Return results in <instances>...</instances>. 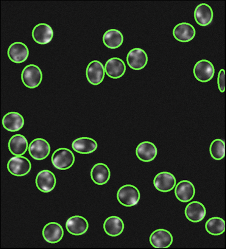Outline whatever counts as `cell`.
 <instances>
[{
	"instance_id": "obj_25",
	"label": "cell",
	"mask_w": 226,
	"mask_h": 249,
	"mask_svg": "<svg viewBox=\"0 0 226 249\" xmlns=\"http://www.w3.org/2000/svg\"><path fill=\"white\" fill-rule=\"evenodd\" d=\"M72 147L78 153L88 155L94 153L97 149V144L93 139L81 138L72 142Z\"/></svg>"
},
{
	"instance_id": "obj_29",
	"label": "cell",
	"mask_w": 226,
	"mask_h": 249,
	"mask_svg": "<svg viewBox=\"0 0 226 249\" xmlns=\"http://www.w3.org/2000/svg\"><path fill=\"white\" fill-rule=\"evenodd\" d=\"M211 158L216 160H222L225 156V142L222 139H215L212 142L210 149Z\"/></svg>"
},
{
	"instance_id": "obj_1",
	"label": "cell",
	"mask_w": 226,
	"mask_h": 249,
	"mask_svg": "<svg viewBox=\"0 0 226 249\" xmlns=\"http://www.w3.org/2000/svg\"><path fill=\"white\" fill-rule=\"evenodd\" d=\"M141 198L140 192L137 187L126 184L118 190L117 199L120 204L126 207H132L137 205Z\"/></svg>"
},
{
	"instance_id": "obj_18",
	"label": "cell",
	"mask_w": 226,
	"mask_h": 249,
	"mask_svg": "<svg viewBox=\"0 0 226 249\" xmlns=\"http://www.w3.org/2000/svg\"><path fill=\"white\" fill-rule=\"evenodd\" d=\"M44 239L47 242L57 243L62 240L64 236V230L59 223L51 222L44 226L43 231Z\"/></svg>"
},
{
	"instance_id": "obj_17",
	"label": "cell",
	"mask_w": 226,
	"mask_h": 249,
	"mask_svg": "<svg viewBox=\"0 0 226 249\" xmlns=\"http://www.w3.org/2000/svg\"><path fill=\"white\" fill-rule=\"evenodd\" d=\"M54 36V32L49 25L41 23L35 26L32 30V37L36 43L45 45L50 43Z\"/></svg>"
},
{
	"instance_id": "obj_15",
	"label": "cell",
	"mask_w": 226,
	"mask_h": 249,
	"mask_svg": "<svg viewBox=\"0 0 226 249\" xmlns=\"http://www.w3.org/2000/svg\"><path fill=\"white\" fill-rule=\"evenodd\" d=\"M175 194L178 200L183 203L189 202L193 199L196 194L194 184L188 180H182L177 184Z\"/></svg>"
},
{
	"instance_id": "obj_19",
	"label": "cell",
	"mask_w": 226,
	"mask_h": 249,
	"mask_svg": "<svg viewBox=\"0 0 226 249\" xmlns=\"http://www.w3.org/2000/svg\"><path fill=\"white\" fill-rule=\"evenodd\" d=\"M185 213L187 219L191 222L198 223L205 217L206 210L202 203L194 201L186 206Z\"/></svg>"
},
{
	"instance_id": "obj_9",
	"label": "cell",
	"mask_w": 226,
	"mask_h": 249,
	"mask_svg": "<svg viewBox=\"0 0 226 249\" xmlns=\"http://www.w3.org/2000/svg\"><path fill=\"white\" fill-rule=\"evenodd\" d=\"M35 183L41 192L49 193L54 189L57 179L54 173L49 170H44L38 173L35 179Z\"/></svg>"
},
{
	"instance_id": "obj_22",
	"label": "cell",
	"mask_w": 226,
	"mask_h": 249,
	"mask_svg": "<svg viewBox=\"0 0 226 249\" xmlns=\"http://www.w3.org/2000/svg\"><path fill=\"white\" fill-rule=\"evenodd\" d=\"M91 177L92 180L97 185H104L110 180L111 171L107 165L97 163L92 168Z\"/></svg>"
},
{
	"instance_id": "obj_12",
	"label": "cell",
	"mask_w": 226,
	"mask_h": 249,
	"mask_svg": "<svg viewBox=\"0 0 226 249\" xmlns=\"http://www.w3.org/2000/svg\"><path fill=\"white\" fill-rule=\"evenodd\" d=\"M7 54L12 62L20 64L27 60L29 55V50L26 44L21 42H16L10 45Z\"/></svg>"
},
{
	"instance_id": "obj_16",
	"label": "cell",
	"mask_w": 226,
	"mask_h": 249,
	"mask_svg": "<svg viewBox=\"0 0 226 249\" xmlns=\"http://www.w3.org/2000/svg\"><path fill=\"white\" fill-rule=\"evenodd\" d=\"M65 227L69 233L74 236L85 234L89 228V224L85 218L81 216H72L66 221Z\"/></svg>"
},
{
	"instance_id": "obj_6",
	"label": "cell",
	"mask_w": 226,
	"mask_h": 249,
	"mask_svg": "<svg viewBox=\"0 0 226 249\" xmlns=\"http://www.w3.org/2000/svg\"><path fill=\"white\" fill-rule=\"evenodd\" d=\"M29 153L36 160H43L46 159L51 152V147L46 140L38 138L33 140L29 145Z\"/></svg>"
},
{
	"instance_id": "obj_3",
	"label": "cell",
	"mask_w": 226,
	"mask_h": 249,
	"mask_svg": "<svg viewBox=\"0 0 226 249\" xmlns=\"http://www.w3.org/2000/svg\"><path fill=\"white\" fill-rule=\"evenodd\" d=\"M43 73L40 67L34 64H30L23 69L21 80L25 86L29 89L38 88L43 80Z\"/></svg>"
},
{
	"instance_id": "obj_28",
	"label": "cell",
	"mask_w": 226,
	"mask_h": 249,
	"mask_svg": "<svg viewBox=\"0 0 226 249\" xmlns=\"http://www.w3.org/2000/svg\"><path fill=\"white\" fill-rule=\"evenodd\" d=\"M205 229L208 233L213 236L221 235L225 231V220L218 217L210 218L206 222Z\"/></svg>"
},
{
	"instance_id": "obj_5",
	"label": "cell",
	"mask_w": 226,
	"mask_h": 249,
	"mask_svg": "<svg viewBox=\"0 0 226 249\" xmlns=\"http://www.w3.org/2000/svg\"><path fill=\"white\" fill-rule=\"evenodd\" d=\"M215 69L210 61L201 60L195 64L194 74L196 79L200 82L207 83L213 78Z\"/></svg>"
},
{
	"instance_id": "obj_4",
	"label": "cell",
	"mask_w": 226,
	"mask_h": 249,
	"mask_svg": "<svg viewBox=\"0 0 226 249\" xmlns=\"http://www.w3.org/2000/svg\"><path fill=\"white\" fill-rule=\"evenodd\" d=\"M7 169L11 175L22 177L29 174L32 170V163L24 156H15L8 161Z\"/></svg>"
},
{
	"instance_id": "obj_21",
	"label": "cell",
	"mask_w": 226,
	"mask_h": 249,
	"mask_svg": "<svg viewBox=\"0 0 226 249\" xmlns=\"http://www.w3.org/2000/svg\"><path fill=\"white\" fill-rule=\"evenodd\" d=\"M195 21L199 26L206 27L211 23L213 19V11L210 5L202 3L198 5L194 10Z\"/></svg>"
},
{
	"instance_id": "obj_20",
	"label": "cell",
	"mask_w": 226,
	"mask_h": 249,
	"mask_svg": "<svg viewBox=\"0 0 226 249\" xmlns=\"http://www.w3.org/2000/svg\"><path fill=\"white\" fill-rule=\"evenodd\" d=\"M158 149L153 142H141L136 149V155L139 160L145 163H149L156 158Z\"/></svg>"
},
{
	"instance_id": "obj_27",
	"label": "cell",
	"mask_w": 226,
	"mask_h": 249,
	"mask_svg": "<svg viewBox=\"0 0 226 249\" xmlns=\"http://www.w3.org/2000/svg\"><path fill=\"white\" fill-rule=\"evenodd\" d=\"M103 42L108 48L113 50L116 49L122 46L124 42V36L118 30H109L103 36Z\"/></svg>"
},
{
	"instance_id": "obj_30",
	"label": "cell",
	"mask_w": 226,
	"mask_h": 249,
	"mask_svg": "<svg viewBox=\"0 0 226 249\" xmlns=\"http://www.w3.org/2000/svg\"><path fill=\"white\" fill-rule=\"evenodd\" d=\"M217 85L221 93H224L225 90V71L224 69L220 70L218 77H217Z\"/></svg>"
},
{
	"instance_id": "obj_23",
	"label": "cell",
	"mask_w": 226,
	"mask_h": 249,
	"mask_svg": "<svg viewBox=\"0 0 226 249\" xmlns=\"http://www.w3.org/2000/svg\"><path fill=\"white\" fill-rule=\"evenodd\" d=\"M2 125L5 130L11 132H16L23 127L24 117L16 112H10L5 114L2 119Z\"/></svg>"
},
{
	"instance_id": "obj_2",
	"label": "cell",
	"mask_w": 226,
	"mask_h": 249,
	"mask_svg": "<svg viewBox=\"0 0 226 249\" xmlns=\"http://www.w3.org/2000/svg\"><path fill=\"white\" fill-rule=\"evenodd\" d=\"M51 161L56 169L65 170L73 166L75 156L70 150L66 148H60L52 154Z\"/></svg>"
},
{
	"instance_id": "obj_11",
	"label": "cell",
	"mask_w": 226,
	"mask_h": 249,
	"mask_svg": "<svg viewBox=\"0 0 226 249\" xmlns=\"http://www.w3.org/2000/svg\"><path fill=\"white\" fill-rule=\"evenodd\" d=\"M150 244L155 248H168L174 241L172 234L163 229H157L150 235Z\"/></svg>"
},
{
	"instance_id": "obj_13",
	"label": "cell",
	"mask_w": 226,
	"mask_h": 249,
	"mask_svg": "<svg viewBox=\"0 0 226 249\" xmlns=\"http://www.w3.org/2000/svg\"><path fill=\"white\" fill-rule=\"evenodd\" d=\"M173 35L178 41L188 43L194 38L196 30L188 22H181L176 26L173 30Z\"/></svg>"
},
{
	"instance_id": "obj_26",
	"label": "cell",
	"mask_w": 226,
	"mask_h": 249,
	"mask_svg": "<svg viewBox=\"0 0 226 249\" xmlns=\"http://www.w3.org/2000/svg\"><path fill=\"white\" fill-rule=\"evenodd\" d=\"M124 223L118 216H111L105 220L104 229L106 233L111 237H116L124 230Z\"/></svg>"
},
{
	"instance_id": "obj_24",
	"label": "cell",
	"mask_w": 226,
	"mask_h": 249,
	"mask_svg": "<svg viewBox=\"0 0 226 249\" xmlns=\"http://www.w3.org/2000/svg\"><path fill=\"white\" fill-rule=\"evenodd\" d=\"M8 149L11 153L16 156H21L27 152L29 149V142L24 136L16 134L11 137L8 142Z\"/></svg>"
},
{
	"instance_id": "obj_8",
	"label": "cell",
	"mask_w": 226,
	"mask_h": 249,
	"mask_svg": "<svg viewBox=\"0 0 226 249\" xmlns=\"http://www.w3.org/2000/svg\"><path fill=\"white\" fill-rule=\"evenodd\" d=\"M127 61L128 65L134 71H141L146 67L148 57L144 50L135 48L128 53Z\"/></svg>"
},
{
	"instance_id": "obj_14",
	"label": "cell",
	"mask_w": 226,
	"mask_h": 249,
	"mask_svg": "<svg viewBox=\"0 0 226 249\" xmlns=\"http://www.w3.org/2000/svg\"><path fill=\"white\" fill-rule=\"evenodd\" d=\"M126 65L121 58L113 57L109 59L105 66V73L109 77L118 79L126 72Z\"/></svg>"
},
{
	"instance_id": "obj_10",
	"label": "cell",
	"mask_w": 226,
	"mask_h": 249,
	"mask_svg": "<svg viewBox=\"0 0 226 249\" xmlns=\"http://www.w3.org/2000/svg\"><path fill=\"white\" fill-rule=\"evenodd\" d=\"M153 184L158 191L166 193L172 191L177 184L174 175L166 172L158 173L153 180Z\"/></svg>"
},
{
	"instance_id": "obj_7",
	"label": "cell",
	"mask_w": 226,
	"mask_h": 249,
	"mask_svg": "<svg viewBox=\"0 0 226 249\" xmlns=\"http://www.w3.org/2000/svg\"><path fill=\"white\" fill-rule=\"evenodd\" d=\"M105 71L104 65L97 60L91 61L87 66L86 76L89 83L94 86L100 85L105 78Z\"/></svg>"
}]
</instances>
